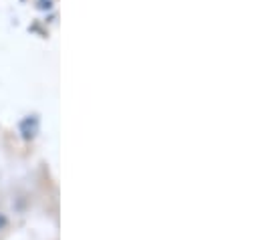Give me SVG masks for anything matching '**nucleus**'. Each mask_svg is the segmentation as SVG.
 <instances>
[{"instance_id": "nucleus-1", "label": "nucleus", "mask_w": 260, "mask_h": 240, "mask_svg": "<svg viewBox=\"0 0 260 240\" xmlns=\"http://www.w3.org/2000/svg\"><path fill=\"white\" fill-rule=\"evenodd\" d=\"M20 131H22V135L26 137V139H30V137H35V133L39 131V119L32 115V117H26V119L20 123Z\"/></svg>"}, {"instance_id": "nucleus-2", "label": "nucleus", "mask_w": 260, "mask_h": 240, "mask_svg": "<svg viewBox=\"0 0 260 240\" xmlns=\"http://www.w3.org/2000/svg\"><path fill=\"white\" fill-rule=\"evenodd\" d=\"M6 224H8L6 216H4V214H0V230H4V228H6Z\"/></svg>"}]
</instances>
